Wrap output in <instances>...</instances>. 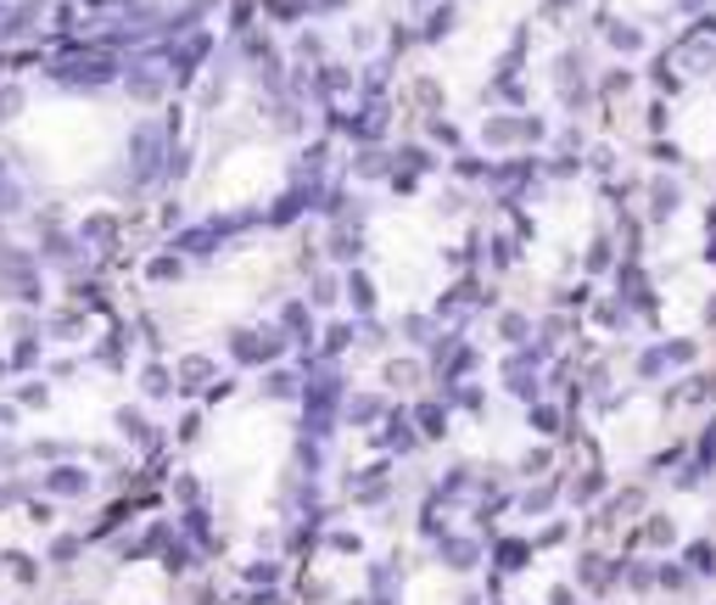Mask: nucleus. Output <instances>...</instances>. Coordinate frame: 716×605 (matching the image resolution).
I'll use <instances>...</instances> for the list:
<instances>
[{"label":"nucleus","mask_w":716,"mask_h":605,"mask_svg":"<svg viewBox=\"0 0 716 605\" xmlns=\"http://www.w3.org/2000/svg\"><path fill=\"white\" fill-rule=\"evenodd\" d=\"M224 348H230V364H235V370H269V364L285 359L292 337H285L280 325H230Z\"/></svg>","instance_id":"nucleus-1"},{"label":"nucleus","mask_w":716,"mask_h":605,"mask_svg":"<svg viewBox=\"0 0 716 605\" xmlns=\"http://www.w3.org/2000/svg\"><path fill=\"white\" fill-rule=\"evenodd\" d=\"M375 387L398 393V398H420L425 387H432V364H425V353H414V348H392L375 364Z\"/></svg>","instance_id":"nucleus-2"},{"label":"nucleus","mask_w":716,"mask_h":605,"mask_svg":"<svg viewBox=\"0 0 716 605\" xmlns=\"http://www.w3.org/2000/svg\"><path fill=\"white\" fill-rule=\"evenodd\" d=\"M638 197H644V213H638V219H644L649 230H666V224L683 213L689 185H683L672 168H655V174H644V191H638Z\"/></svg>","instance_id":"nucleus-3"},{"label":"nucleus","mask_w":716,"mask_h":605,"mask_svg":"<svg viewBox=\"0 0 716 605\" xmlns=\"http://www.w3.org/2000/svg\"><path fill=\"white\" fill-rule=\"evenodd\" d=\"M213 382H219V359H213V353L190 348V353H179V359H174V398L197 404Z\"/></svg>","instance_id":"nucleus-4"},{"label":"nucleus","mask_w":716,"mask_h":605,"mask_svg":"<svg viewBox=\"0 0 716 605\" xmlns=\"http://www.w3.org/2000/svg\"><path fill=\"white\" fill-rule=\"evenodd\" d=\"M90 331H95V309L90 303H62V309L45 314V325H39L45 342H84Z\"/></svg>","instance_id":"nucleus-5"},{"label":"nucleus","mask_w":716,"mask_h":605,"mask_svg":"<svg viewBox=\"0 0 716 605\" xmlns=\"http://www.w3.org/2000/svg\"><path fill=\"white\" fill-rule=\"evenodd\" d=\"M409 421H414V432H420L425 443H448V438H454V409H448V398H437V393H420V398L409 404Z\"/></svg>","instance_id":"nucleus-6"},{"label":"nucleus","mask_w":716,"mask_h":605,"mask_svg":"<svg viewBox=\"0 0 716 605\" xmlns=\"http://www.w3.org/2000/svg\"><path fill=\"white\" fill-rule=\"evenodd\" d=\"M493 337H498L504 348H527V342L538 337V314L520 309V303H498V309H493Z\"/></svg>","instance_id":"nucleus-7"},{"label":"nucleus","mask_w":716,"mask_h":605,"mask_svg":"<svg viewBox=\"0 0 716 605\" xmlns=\"http://www.w3.org/2000/svg\"><path fill=\"white\" fill-rule=\"evenodd\" d=\"M387 393H369V387H359L353 398H342V409H337V421H348L353 432H375L380 421H387Z\"/></svg>","instance_id":"nucleus-8"},{"label":"nucleus","mask_w":716,"mask_h":605,"mask_svg":"<svg viewBox=\"0 0 716 605\" xmlns=\"http://www.w3.org/2000/svg\"><path fill=\"white\" fill-rule=\"evenodd\" d=\"M476 147L482 152H520V113H488L476 124Z\"/></svg>","instance_id":"nucleus-9"},{"label":"nucleus","mask_w":716,"mask_h":605,"mask_svg":"<svg viewBox=\"0 0 716 605\" xmlns=\"http://www.w3.org/2000/svg\"><path fill=\"white\" fill-rule=\"evenodd\" d=\"M129 348H134V331L118 319V325H107V331H95V348H90V364H102V370H129Z\"/></svg>","instance_id":"nucleus-10"},{"label":"nucleus","mask_w":716,"mask_h":605,"mask_svg":"<svg viewBox=\"0 0 716 605\" xmlns=\"http://www.w3.org/2000/svg\"><path fill=\"white\" fill-rule=\"evenodd\" d=\"M380 292H375V275L364 269V264H353V269H342V309L353 314V319H375V303Z\"/></svg>","instance_id":"nucleus-11"},{"label":"nucleus","mask_w":716,"mask_h":605,"mask_svg":"<svg viewBox=\"0 0 716 605\" xmlns=\"http://www.w3.org/2000/svg\"><path fill=\"white\" fill-rule=\"evenodd\" d=\"M577 264H583V275H588V281H610V269L622 264V247H615L610 224H599V230H594V236H588V247L577 253Z\"/></svg>","instance_id":"nucleus-12"},{"label":"nucleus","mask_w":716,"mask_h":605,"mask_svg":"<svg viewBox=\"0 0 716 605\" xmlns=\"http://www.w3.org/2000/svg\"><path fill=\"white\" fill-rule=\"evenodd\" d=\"M39 488L51 493V499H84L90 488H95V477H90V465H73V459H57L51 472L39 477Z\"/></svg>","instance_id":"nucleus-13"},{"label":"nucleus","mask_w":716,"mask_h":605,"mask_svg":"<svg viewBox=\"0 0 716 605\" xmlns=\"http://www.w3.org/2000/svg\"><path fill=\"white\" fill-rule=\"evenodd\" d=\"M258 398H263V404H297V398H303V370L285 364V359L269 364L263 376H258Z\"/></svg>","instance_id":"nucleus-14"},{"label":"nucleus","mask_w":716,"mask_h":605,"mask_svg":"<svg viewBox=\"0 0 716 605\" xmlns=\"http://www.w3.org/2000/svg\"><path fill=\"white\" fill-rule=\"evenodd\" d=\"M134 393H140V404H146V409L168 404V398H174V364H163V359H146V364L134 370Z\"/></svg>","instance_id":"nucleus-15"},{"label":"nucleus","mask_w":716,"mask_h":605,"mask_svg":"<svg viewBox=\"0 0 716 605\" xmlns=\"http://www.w3.org/2000/svg\"><path fill=\"white\" fill-rule=\"evenodd\" d=\"M303 298H308V309H314V314H337V309H342V269H337V264L314 269Z\"/></svg>","instance_id":"nucleus-16"},{"label":"nucleus","mask_w":716,"mask_h":605,"mask_svg":"<svg viewBox=\"0 0 716 605\" xmlns=\"http://www.w3.org/2000/svg\"><path fill=\"white\" fill-rule=\"evenodd\" d=\"M588 325L594 331H610V337H622V331H633V309L615 298V292H605V298H588Z\"/></svg>","instance_id":"nucleus-17"},{"label":"nucleus","mask_w":716,"mask_h":605,"mask_svg":"<svg viewBox=\"0 0 716 605\" xmlns=\"http://www.w3.org/2000/svg\"><path fill=\"white\" fill-rule=\"evenodd\" d=\"M387 174H392V152L387 147H359L348 158V179L353 185H387Z\"/></svg>","instance_id":"nucleus-18"},{"label":"nucleus","mask_w":716,"mask_h":605,"mask_svg":"<svg viewBox=\"0 0 716 605\" xmlns=\"http://www.w3.org/2000/svg\"><path fill=\"white\" fill-rule=\"evenodd\" d=\"M392 331L403 337V348H414V353H425V348H432V342H437V331H443V325H437V314H420V309H403V314H398V325H392Z\"/></svg>","instance_id":"nucleus-19"},{"label":"nucleus","mask_w":716,"mask_h":605,"mask_svg":"<svg viewBox=\"0 0 716 605\" xmlns=\"http://www.w3.org/2000/svg\"><path fill=\"white\" fill-rule=\"evenodd\" d=\"M280 331L292 337V342H303V348H314V337H319V325H314V309H308V298H292V303H280Z\"/></svg>","instance_id":"nucleus-20"},{"label":"nucleus","mask_w":716,"mask_h":605,"mask_svg":"<svg viewBox=\"0 0 716 605\" xmlns=\"http://www.w3.org/2000/svg\"><path fill=\"white\" fill-rule=\"evenodd\" d=\"M140 275H146L152 287H174V281H185V275H190V258L179 247H163V253H152L146 264H140Z\"/></svg>","instance_id":"nucleus-21"},{"label":"nucleus","mask_w":716,"mask_h":605,"mask_svg":"<svg viewBox=\"0 0 716 605\" xmlns=\"http://www.w3.org/2000/svg\"><path fill=\"white\" fill-rule=\"evenodd\" d=\"M627 364H633V387H655V382H672V364H666L660 342H655V348H633V353H627Z\"/></svg>","instance_id":"nucleus-22"},{"label":"nucleus","mask_w":716,"mask_h":605,"mask_svg":"<svg viewBox=\"0 0 716 605\" xmlns=\"http://www.w3.org/2000/svg\"><path fill=\"white\" fill-rule=\"evenodd\" d=\"M482 253H488V269L504 281V275H515V264H520V236L515 230H493V236L482 242Z\"/></svg>","instance_id":"nucleus-23"},{"label":"nucleus","mask_w":716,"mask_h":605,"mask_svg":"<svg viewBox=\"0 0 716 605\" xmlns=\"http://www.w3.org/2000/svg\"><path fill=\"white\" fill-rule=\"evenodd\" d=\"M45 364V337H12L7 342V376H34V370Z\"/></svg>","instance_id":"nucleus-24"},{"label":"nucleus","mask_w":716,"mask_h":605,"mask_svg":"<svg viewBox=\"0 0 716 605\" xmlns=\"http://www.w3.org/2000/svg\"><path fill=\"white\" fill-rule=\"evenodd\" d=\"M420 135H425V147H432V152H459V147H465V129H459L448 113L420 118Z\"/></svg>","instance_id":"nucleus-25"},{"label":"nucleus","mask_w":716,"mask_h":605,"mask_svg":"<svg viewBox=\"0 0 716 605\" xmlns=\"http://www.w3.org/2000/svg\"><path fill=\"white\" fill-rule=\"evenodd\" d=\"M583 174H594L599 185L622 179V152H615V147H605V141H588V152H583Z\"/></svg>","instance_id":"nucleus-26"},{"label":"nucleus","mask_w":716,"mask_h":605,"mask_svg":"<svg viewBox=\"0 0 716 605\" xmlns=\"http://www.w3.org/2000/svg\"><path fill=\"white\" fill-rule=\"evenodd\" d=\"M12 404L17 409H34V415H45L57 404V387L45 382V376H17V387H12Z\"/></svg>","instance_id":"nucleus-27"},{"label":"nucleus","mask_w":716,"mask_h":605,"mask_svg":"<svg viewBox=\"0 0 716 605\" xmlns=\"http://www.w3.org/2000/svg\"><path fill=\"white\" fill-rule=\"evenodd\" d=\"M448 179H454V185H488V179H493V163H488V152H454V163H448Z\"/></svg>","instance_id":"nucleus-28"},{"label":"nucleus","mask_w":716,"mask_h":605,"mask_svg":"<svg viewBox=\"0 0 716 605\" xmlns=\"http://www.w3.org/2000/svg\"><path fill=\"white\" fill-rule=\"evenodd\" d=\"M409 102H414L420 118H437V113H443V84H437L432 73H414V79H409Z\"/></svg>","instance_id":"nucleus-29"},{"label":"nucleus","mask_w":716,"mask_h":605,"mask_svg":"<svg viewBox=\"0 0 716 605\" xmlns=\"http://www.w3.org/2000/svg\"><path fill=\"white\" fill-rule=\"evenodd\" d=\"M633 90H638V73H633V68H610V73H599L594 96H599V102H627Z\"/></svg>","instance_id":"nucleus-30"},{"label":"nucleus","mask_w":716,"mask_h":605,"mask_svg":"<svg viewBox=\"0 0 716 605\" xmlns=\"http://www.w3.org/2000/svg\"><path fill=\"white\" fill-rule=\"evenodd\" d=\"M660 353H666V364H672V376H683V370L700 364V337H666Z\"/></svg>","instance_id":"nucleus-31"},{"label":"nucleus","mask_w":716,"mask_h":605,"mask_svg":"<svg viewBox=\"0 0 716 605\" xmlns=\"http://www.w3.org/2000/svg\"><path fill=\"white\" fill-rule=\"evenodd\" d=\"M527 421L560 443V432H565V409H560V398H538V404H527Z\"/></svg>","instance_id":"nucleus-32"},{"label":"nucleus","mask_w":716,"mask_h":605,"mask_svg":"<svg viewBox=\"0 0 716 605\" xmlns=\"http://www.w3.org/2000/svg\"><path fill=\"white\" fill-rule=\"evenodd\" d=\"M23 113H28V90H23V79H7L0 84V129L23 124Z\"/></svg>","instance_id":"nucleus-33"},{"label":"nucleus","mask_w":716,"mask_h":605,"mask_svg":"<svg viewBox=\"0 0 716 605\" xmlns=\"http://www.w3.org/2000/svg\"><path fill=\"white\" fill-rule=\"evenodd\" d=\"M543 179H549V185H571V179H583V158H577V152H549Z\"/></svg>","instance_id":"nucleus-34"},{"label":"nucleus","mask_w":716,"mask_h":605,"mask_svg":"<svg viewBox=\"0 0 716 605\" xmlns=\"http://www.w3.org/2000/svg\"><path fill=\"white\" fill-rule=\"evenodd\" d=\"M554 459H560V443H538V449H527V454L515 459V472H520V477H543Z\"/></svg>","instance_id":"nucleus-35"},{"label":"nucleus","mask_w":716,"mask_h":605,"mask_svg":"<svg viewBox=\"0 0 716 605\" xmlns=\"http://www.w3.org/2000/svg\"><path fill=\"white\" fill-rule=\"evenodd\" d=\"M129 96H134L140 107H152V102L168 96V79H163V73H134V79H129Z\"/></svg>","instance_id":"nucleus-36"},{"label":"nucleus","mask_w":716,"mask_h":605,"mask_svg":"<svg viewBox=\"0 0 716 605\" xmlns=\"http://www.w3.org/2000/svg\"><path fill=\"white\" fill-rule=\"evenodd\" d=\"M319 96H353V68H319Z\"/></svg>","instance_id":"nucleus-37"},{"label":"nucleus","mask_w":716,"mask_h":605,"mask_svg":"<svg viewBox=\"0 0 716 605\" xmlns=\"http://www.w3.org/2000/svg\"><path fill=\"white\" fill-rule=\"evenodd\" d=\"M202 432H208V409H185L179 415V427H174V438L190 449V443H202Z\"/></svg>","instance_id":"nucleus-38"},{"label":"nucleus","mask_w":716,"mask_h":605,"mask_svg":"<svg viewBox=\"0 0 716 605\" xmlns=\"http://www.w3.org/2000/svg\"><path fill=\"white\" fill-rule=\"evenodd\" d=\"M437 213H443V219H459V213H470V185H448V191L437 197Z\"/></svg>","instance_id":"nucleus-39"},{"label":"nucleus","mask_w":716,"mask_h":605,"mask_svg":"<svg viewBox=\"0 0 716 605\" xmlns=\"http://www.w3.org/2000/svg\"><path fill=\"white\" fill-rule=\"evenodd\" d=\"M560 147L583 158V152H588V129H583V124H565V129H560V141H554V152H560Z\"/></svg>","instance_id":"nucleus-40"},{"label":"nucleus","mask_w":716,"mask_h":605,"mask_svg":"<svg viewBox=\"0 0 716 605\" xmlns=\"http://www.w3.org/2000/svg\"><path fill=\"white\" fill-rule=\"evenodd\" d=\"M599 472H588V477H577V482H571V499H577V504H588V499H599Z\"/></svg>","instance_id":"nucleus-41"},{"label":"nucleus","mask_w":716,"mask_h":605,"mask_svg":"<svg viewBox=\"0 0 716 605\" xmlns=\"http://www.w3.org/2000/svg\"><path fill=\"white\" fill-rule=\"evenodd\" d=\"M230 398H235V376H219V382L202 393V404H208V409H213V404H230Z\"/></svg>","instance_id":"nucleus-42"},{"label":"nucleus","mask_w":716,"mask_h":605,"mask_svg":"<svg viewBox=\"0 0 716 605\" xmlns=\"http://www.w3.org/2000/svg\"><path fill=\"white\" fill-rule=\"evenodd\" d=\"M45 370H51V376H45V382H73V376H79V359H51Z\"/></svg>","instance_id":"nucleus-43"},{"label":"nucleus","mask_w":716,"mask_h":605,"mask_svg":"<svg viewBox=\"0 0 716 605\" xmlns=\"http://www.w3.org/2000/svg\"><path fill=\"white\" fill-rule=\"evenodd\" d=\"M197 493H202V477H190V472H185V477H174V499H185V504H190Z\"/></svg>","instance_id":"nucleus-44"},{"label":"nucleus","mask_w":716,"mask_h":605,"mask_svg":"<svg viewBox=\"0 0 716 605\" xmlns=\"http://www.w3.org/2000/svg\"><path fill=\"white\" fill-rule=\"evenodd\" d=\"M17 427H23V409L7 398V404H0V432H17Z\"/></svg>","instance_id":"nucleus-45"},{"label":"nucleus","mask_w":716,"mask_h":605,"mask_svg":"<svg viewBox=\"0 0 716 605\" xmlns=\"http://www.w3.org/2000/svg\"><path fill=\"white\" fill-rule=\"evenodd\" d=\"M644 527H649V538H655V544H672V522H666V516H649Z\"/></svg>","instance_id":"nucleus-46"},{"label":"nucleus","mask_w":716,"mask_h":605,"mask_svg":"<svg viewBox=\"0 0 716 605\" xmlns=\"http://www.w3.org/2000/svg\"><path fill=\"white\" fill-rule=\"evenodd\" d=\"M705 331H716V292L705 298Z\"/></svg>","instance_id":"nucleus-47"},{"label":"nucleus","mask_w":716,"mask_h":605,"mask_svg":"<svg viewBox=\"0 0 716 605\" xmlns=\"http://www.w3.org/2000/svg\"><path fill=\"white\" fill-rule=\"evenodd\" d=\"M705 258H711V269H716V236H711V242H705Z\"/></svg>","instance_id":"nucleus-48"},{"label":"nucleus","mask_w":716,"mask_h":605,"mask_svg":"<svg viewBox=\"0 0 716 605\" xmlns=\"http://www.w3.org/2000/svg\"><path fill=\"white\" fill-rule=\"evenodd\" d=\"M0 382H7V353H0Z\"/></svg>","instance_id":"nucleus-49"}]
</instances>
